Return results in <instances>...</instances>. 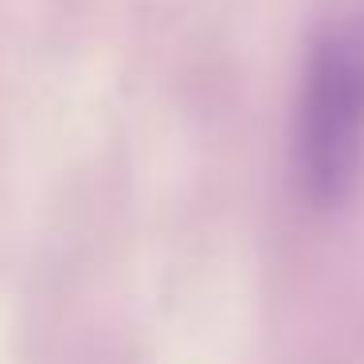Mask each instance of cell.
I'll use <instances>...</instances> for the list:
<instances>
[{"label": "cell", "instance_id": "1", "mask_svg": "<svg viewBox=\"0 0 364 364\" xmlns=\"http://www.w3.org/2000/svg\"><path fill=\"white\" fill-rule=\"evenodd\" d=\"M290 161L314 208H337L364 181V0H325L294 87Z\"/></svg>", "mask_w": 364, "mask_h": 364}]
</instances>
